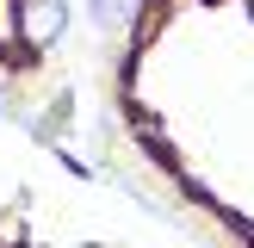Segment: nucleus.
<instances>
[{
  "instance_id": "obj_2",
  "label": "nucleus",
  "mask_w": 254,
  "mask_h": 248,
  "mask_svg": "<svg viewBox=\"0 0 254 248\" xmlns=\"http://www.w3.org/2000/svg\"><path fill=\"white\" fill-rule=\"evenodd\" d=\"M149 0H87V19L99 25V31H130L136 19H143Z\"/></svg>"
},
{
  "instance_id": "obj_1",
  "label": "nucleus",
  "mask_w": 254,
  "mask_h": 248,
  "mask_svg": "<svg viewBox=\"0 0 254 248\" xmlns=\"http://www.w3.org/2000/svg\"><path fill=\"white\" fill-rule=\"evenodd\" d=\"M19 37L31 56L56 50L68 37V0H19Z\"/></svg>"
}]
</instances>
